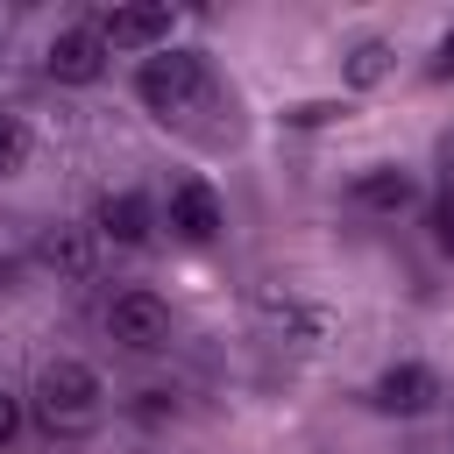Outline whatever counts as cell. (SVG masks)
Masks as SVG:
<instances>
[{
  "mask_svg": "<svg viewBox=\"0 0 454 454\" xmlns=\"http://www.w3.org/2000/svg\"><path fill=\"white\" fill-rule=\"evenodd\" d=\"M28 163V121L21 114H0V177H14Z\"/></svg>",
  "mask_w": 454,
  "mask_h": 454,
  "instance_id": "11",
  "label": "cell"
},
{
  "mask_svg": "<svg viewBox=\"0 0 454 454\" xmlns=\"http://www.w3.org/2000/svg\"><path fill=\"white\" fill-rule=\"evenodd\" d=\"M433 71H440V78H454V28L440 35V64H433Z\"/></svg>",
  "mask_w": 454,
  "mask_h": 454,
  "instance_id": "15",
  "label": "cell"
},
{
  "mask_svg": "<svg viewBox=\"0 0 454 454\" xmlns=\"http://www.w3.org/2000/svg\"><path fill=\"white\" fill-rule=\"evenodd\" d=\"M99 376L85 369V362H50L43 376H35V419L50 426V433H85L92 419H99Z\"/></svg>",
  "mask_w": 454,
  "mask_h": 454,
  "instance_id": "1",
  "label": "cell"
},
{
  "mask_svg": "<svg viewBox=\"0 0 454 454\" xmlns=\"http://www.w3.org/2000/svg\"><path fill=\"white\" fill-rule=\"evenodd\" d=\"M199 85H206V64H199L192 50H156V57L142 64V78H135V92H142L156 114H184V106L199 99Z\"/></svg>",
  "mask_w": 454,
  "mask_h": 454,
  "instance_id": "2",
  "label": "cell"
},
{
  "mask_svg": "<svg viewBox=\"0 0 454 454\" xmlns=\"http://www.w3.org/2000/svg\"><path fill=\"white\" fill-rule=\"evenodd\" d=\"M106 333H114L121 348L149 355V348H163V340H170V305H163L156 291H121V298L106 305Z\"/></svg>",
  "mask_w": 454,
  "mask_h": 454,
  "instance_id": "3",
  "label": "cell"
},
{
  "mask_svg": "<svg viewBox=\"0 0 454 454\" xmlns=\"http://www.w3.org/2000/svg\"><path fill=\"white\" fill-rule=\"evenodd\" d=\"M170 234H184V241H213V234H220V199H213V184H199V177L170 184Z\"/></svg>",
  "mask_w": 454,
  "mask_h": 454,
  "instance_id": "6",
  "label": "cell"
},
{
  "mask_svg": "<svg viewBox=\"0 0 454 454\" xmlns=\"http://www.w3.org/2000/svg\"><path fill=\"white\" fill-rule=\"evenodd\" d=\"M43 255H50L57 270H78V277H85V262H92V248H85V234H50V241H43Z\"/></svg>",
  "mask_w": 454,
  "mask_h": 454,
  "instance_id": "12",
  "label": "cell"
},
{
  "mask_svg": "<svg viewBox=\"0 0 454 454\" xmlns=\"http://www.w3.org/2000/svg\"><path fill=\"white\" fill-rule=\"evenodd\" d=\"M43 64H50L57 85H92V78L106 71V35H99V28H64Z\"/></svg>",
  "mask_w": 454,
  "mask_h": 454,
  "instance_id": "4",
  "label": "cell"
},
{
  "mask_svg": "<svg viewBox=\"0 0 454 454\" xmlns=\"http://www.w3.org/2000/svg\"><path fill=\"white\" fill-rule=\"evenodd\" d=\"M355 199L369 213H404L411 206V177L404 170H369V177H355Z\"/></svg>",
  "mask_w": 454,
  "mask_h": 454,
  "instance_id": "9",
  "label": "cell"
},
{
  "mask_svg": "<svg viewBox=\"0 0 454 454\" xmlns=\"http://www.w3.org/2000/svg\"><path fill=\"white\" fill-rule=\"evenodd\" d=\"M383 71H390V43H376V35H369V43H355V50H348V85H376Z\"/></svg>",
  "mask_w": 454,
  "mask_h": 454,
  "instance_id": "10",
  "label": "cell"
},
{
  "mask_svg": "<svg viewBox=\"0 0 454 454\" xmlns=\"http://www.w3.org/2000/svg\"><path fill=\"white\" fill-rule=\"evenodd\" d=\"M99 35H106V50H156L163 35H170V7H114L106 21H99Z\"/></svg>",
  "mask_w": 454,
  "mask_h": 454,
  "instance_id": "5",
  "label": "cell"
},
{
  "mask_svg": "<svg viewBox=\"0 0 454 454\" xmlns=\"http://www.w3.org/2000/svg\"><path fill=\"white\" fill-rule=\"evenodd\" d=\"M14 433H21V404H14V397H7V390H0V447H7V440H14Z\"/></svg>",
  "mask_w": 454,
  "mask_h": 454,
  "instance_id": "13",
  "label": "cell"
},
{
  "mask_svg": "<svg viewBox=\"0 0 454 454\" xmlns=\"http://www.w3.org/2000/svg\"><path fill=\"white\" fill-rule=\"evenodd\" d=\"M99 234L121 241V248L149 241V199H142V192H106V199H99Z\"/></svg>",
  "mask_w": 454,
  "mask_h": 454,
  "instance_id": "8",
  "label": "cell"
},
{
  "mask_svg": "<svg viewBox=\"0 0 454 454\" xmlns=\"http://www.w3.org/2000/svg\"><path fill=\"white\" fill-rule=\"evenodd\" d=\"M433 397H440V376L419 369V362H397V369L376 376V404H383V411H426Z\"/></svg>",
  "mask_w": 454,
  "mask_h": 454,
  "instance_id": "7",
  "label": "cell"
},
{
  "mask_svg": "<svg viewBox=\"0 0 454 454\" xmlns=\"http://www.w3.org/2000/svg\"><path fill=\"white\" fill-rule=\"evenodd\" d=\"M433 227H440V248H447V255H454V199H447V206H440V213H433Z\"/></svg>",
  "mask_w": 454,
  "mask_h": 454,
  "instance_id": "14",
  "label": "cell"
}]
</instances>
